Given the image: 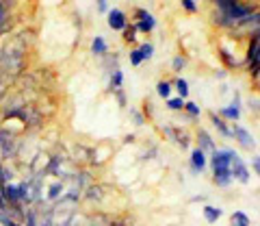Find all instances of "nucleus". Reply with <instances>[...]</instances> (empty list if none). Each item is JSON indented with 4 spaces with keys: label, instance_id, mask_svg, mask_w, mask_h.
<instances>
[{
    "label": "nucleus",
    "instance_id": "nucleus-28",
    "mask_svg": "<svg viewBox=\"0 0 260 226\" xmlns=\"http://www.w3.org/2000/svg\"><path fill=\"white\" fill-rule=\"evenodd\" d=\"M128 59H130V66H133V68H139L143 63V54L139 52V48H133L130 54H128Z\"/></svg>",
    "mask_w": 260,
    "mask_h": 226
},
{
    "label": "nucleus",
    "instance_id": "nucleus-13",
    "mask_svg": "<svg viewBox=\"0 0 260 226\" xmlns=\"http://www.w3.org/2000/svg\"><path fill=\"white\" fill-rule=\"evenodd\" d=\"M219 118H223L225 122H239L241 120V107H237V104H228V107H221L217 111Z\"/></svg>",
    "mask_w": 260,
    "mask_h": 226
},
{
    "label": "nucleus",
    "instance_id": "nucleus-31",
    "mask_svg": "<svg viewBox=\"0 0 260 226\" xmlns=\"http://www.w3.org/2000/svg\"><path fill=\"white\" fill-rule=\"evenodd\" d=\"M113 96H115V100H117L119 107H126V104H128V98H126L124 90H115V92H113Z\"/></svg>",
    "mask_w": 260,
    "mask_h": 226
},
{
    "label": "nucleus",
    "instance_id": "nucleus-24",
    "mask_svg": "<svg viewBox=\"0 0 260 226\" xmlns=\"http://www.w3.org/2000/svg\"><path fill=\"white\" fill-rule=\"evenodd\" d=\"M219 54H221V59H223V63H225V68H234V70H237V68L241 66V61L234 59V56L228 52L225 48H221V50H219Z\"/></svg>",
    "mask_w": 260,
    "mask_h": 226
},
{
    "label": "nucleus",
    "instance_id": "nucleus-12",
    "mask_svg": "<svg viewBox=\"0 0 260 226\" xmlns=\"http://www.w3.org/2000/svg\"><path fill=\"white\" fill-rule=\"evenodd\" d=\"M208 118H210V122H213V126L217 128V133L221 135V137H225V139H230V137H232V135H230V124H228L223 118H219L217 111H210Z\"/></svg>",
    "mask_w": 260,
    "mask_h": 226
},
{
    "label": "nucleus",
    "instance_id": "nucleus-8",
    "mask_svg": "<svg viewBox=\"0 0 260 226\" xmlns=\"http://www.w3.org/2000/svg\"><path fill=\"white\" fill-rule=\"evenodd\" d=\"M189 163H191V172L193 174H202V172H206V170H208V157L200 148H191Z\"/></svg>",
    "mask_w": 260,
    "mask_h": 226
},
{
    "label": "nucleus",
    "instance_id": "nucleus-7",
    "mask_svg": "<svg viewBox=\"0 0 260 226\" xmlns=\"http://www.w3.org/2000/svg\"><path fill=\"white\" fill-rule=\"evenodd\" d=\"M0 193H3L7 207H22V196H20V187L18 183H5L3 187H0Z\"/></svg>",
    "mask_w": 260,
    "mask_h": 226
},
{
    "label": "nucleus",
    "instance_id": "nucleus-6",
    "mask_svg": "<svg viewBox=\"0 0 260 226\" xmlns=\"http://www.w3.org/2000/svg\"><path fill=\"white\" fill-rule=\"evenodd\" d=\"M107 22H109L111 31H117V33H121V31L128 26V15L121 9H117V7H111V9L107 11Z\"/></svg>",
    "mask_w": 260,
    "mask_h": 226
},
{
    "label": "nucleus",
    "instance_id": "nucleus-14",
    "mask_svg": "<svg viewBox=\"0 0 260 226\" xmlns=\"http://www.w3.org/2000/svg\"><path fill=\"white\" fill-rule=\"evenodd\" d=\"M174 142L180 146V150H191L193 146H191V135H189V131H184V128H174Z\"/></svg>",
    "mask_w": 260,
    "mask_h": 226
},
{
    "label": "nucleus",
    "instance_id": "nucleus-3",
    "mask_svg": "<svg viewBox=\"0 0 260 226\" xmlns=\"http://www.w3.org/2000/svg\"><path fill=\"white\" fill-rule=\"evenodd\" d=\"M230 176H232V181H239L241 185L249 183V165L241 159V155L237 150H234L232 157H230Z\"/></svg>",
    "mask_w": 260,
    "mask_h": 226
},
{
    "label": "nucleus",
    "instance_id": "nucleus-15",
    "mask_svg": "<svg viewBox=\"0 0 260 226\" xmlns=\"http://www.w3.org/2000/svg\"><path fill=\"white\" fill-rule=\"evenodd\" d=\"M135 29L139 31V33H145V35H150V33H154V29H156V18L150 13L145 20H137L135 22Z\"/></svg>",
    "mask_w": 260,
    "mask_h": 226
},
{
    "label": "nucleus",
    "instance_id": "nucleus-29",
    "mask_svg": "<svg viewBox=\"0 0 260 226\" xmlns=\"http://www.w3.org/2000/svg\"><path fill=\"white\" fill-rule=\"evenodd\" d=\"M130 116H133V122H135L137 126H143V124H145V116H143V111H139L137 107L130 109Z\"/></svg>",
    "mask_w": 260,
    "mask_h": 226
},
{
    "label": "nucleus",
    "instance_id": "nucleus-39",
    "mask_svg": "<svg viewBox=\"0 0 260 226\" xmlns=\"http://www.w3.org/2000/svg\"><path fill=\"white\" fill-rule=\"evenodd\" d=\"M204 200H206V196H195L193 203H204Z\"/></svg>",
    "mask_w": 260,
    "mask_h": 226
},
{
    "label": "nucleus",
    "instance_id": "nucleus-1",
    "mask_svg": "<svg viewBox=\"0 0 260 226\" xmlns=\"http://www.w3.org/2000/svg\"><path fill=\"white\" fill-rule=\"evenodd\" d=\"M234 148H215V152L208 157V167L213 170V181L217 187H230L232 185V176H230V157H232Z\"/></svg>",
    "mask_w": 260,
    "mask_h": 226
},
{
    "label": "nucleus",
    "instance_id": "nucleus-10",
    "mask_svg": "<svg viewBox=\"0 0 260 226\" xmlns=\"http://www.w3.org/2000/svg\"><path fill=\"white\" fill-rule=\"evenodd\" d=\"M63 191H65V181L54 179L50 185H48V189L44 191V203H48V205H54L56 200H59V198L63 196Z\"/></svg>",
    "mask_w": 260,
    "mask_h": 226
},
{
    "label": "nucleus",
    "instance_id": "nucleus-21",
    "mask_svg": "<svg viewBox=\"0 0 260 226\" xmlns=\"http://www.w3.org/2000/svg\"><path fill=\"white\" fill-rule=\"evenodd\" d=\"M230 226H251V217L245 211H234L230 215Z\"/></svg>",
    "mask_w": 260,
    "mask_h": 226
},
{
    "label": "nucleus",
    "instance_id": "nucleus-2",
    "mask_svg": "<svg viewBox=\"0 0 260 226\" xmlns=\"http://www.w3.org/2000/svg\"><path fill=\"white\" fill-rule=\"evenodd\" d=\"M20 139L18 135H13L11 131H7L5 126H0V152L5 159H15L20 155Z\"/></svg>",
    "mask_w": 260,
    "mask_h": 226
},
{
    "label": "nucleus",
    "instance_id": "nucleus-23",
    "mask_svg": "<svg viewBox=\"0 0 260 226\" xmlns=\"http://www.w3.org/2000/svg\"><path fill=\"white\" fill-rule=\"evenodd\" d=\"M165 107H167L169 111H180V113H182V109H184V100H182V98H178V96H172V98H167V100H165Z\"/></svg>",
    "mask_w": 260,
    "mask_h": 226
},
{
    "label": "nucleus",
    "instance_id": "nucleus-37",
    "mask_svg": "<svg viewBox=\"0 0 260 226\" xmlns=\"http://www.w3.org/2000/svg\"><path fill=\"white\" fill-rule=\"evenodd\" d=\"M5 185V165L0 163V187H3Z\"/></svg>",
    "mask_w": 260,
    "mask_h": 226
},
{
    "label": "nucleus",
    "instance_id": "nucleus-32",
    "mask_svg": "<svg viewBox=\"0 0 260 226\" xmlns=\"http://www.w3.org/2000/svg\"><path fill=\"white\" fill-rule=\"evenodd\" d=\"M95 7H98V13H102V15H107V11L111 9L109 0H95Z\"/></svg>",
    "mask_w": 260,
    "mask_h": 226
},
{
    "label": "nucleus",
    "instance_id": "nucleus-30",
    "mask_svg": "<svg viewBox=\"0 0 260 226\" xmlns=\"http://www.w3.org/2000/svg\"><path fill=\"white\" fill-rule=\"evenodd\" d=\"M180 5H182V9L186 11V13H198L200 9H198V3H195V0H180Z\"/></svg>",
    "mask_w": 260,
    "mask_h": 226
},
{
    "label": "nucleus",
    "instance_id": "nucleus-5",
    "mask_svg": "<svg viewBox=\"0 0 260 226\" xmlns=\"http://www.w3.org/2000/svg\"><path fill=\"white\" fill-rule=\"evenodd\" d=\"M230 135L234 137V142L239 144L241 148H245V150H256V139L251 137V133L247 131L245 126H241L239 122H234L232 126H230Z\"/></svg>",
    "mask_w": 260,
    "mask_h": 226
},
{
    "label": "nucleus",
    "instance_id": "nucleus-25",
    "mask_svg": "<svg viewBox=\"0 0 260 226\" xmlns=\"http://www.w3.org/2000/svg\"><path fill=\"white\" fill-rule=\"evenodd\" d=\"M137 48H139V52L143 54V61H150L154 56V44L152 42H141Z\"/></svg>",
    "mask_w": 260,
    "mask_h": 226
},
{
    "label": "nucleus",
    "instance_id": "nucleus-34",
    "mask_svg": "<svg viewBox=\"0 0 260 226\" xmlns=\"http://www.w3.org/2000/svg\"><path fill=\"white\" fill-rule=\"evenodd\" d=\"M148 15H150V11L143 9V7H137V9H135V18H137V20H145Z\"/></svg>",
    "mask_w": 260,
    "mask_h": 226
},
{
    "label": "nucleus",
    "instance_id": "nucleus-33",
    "mask_svg": "<svg viewBox=\"0 0 260 226\" xmlns=\"http://www.w3.org/2000/svg\"><path fill=\"white\" fill-rule=\"evenodd\" d=\"M247 104H249V109H251V111H254L256 116H258V111H260V102H258V96H251V98H249V102H247Z\"/></svg>",
    "mask_w": 260,
    "mask_h": 226
},
{
    "label": "nucleus",
    "instance_id": "nucleus-19",
    "mask_svg": "<svg viewBox=\"0 0 260 226\" xmlns=\"http://www.w3.org/2000/svg\"><path fill=\"white\" fill-rule=\"evenodd\" d=\"M172 92H174L172 80H158V83H156V96H158V98H162V100L172 98Z\"/></svg>",
    "mask_w": 260,
    "mask_h": 226
},
{
    "label": "nucleus",
    "instance_id": "nucleus-11",
    "mask_svg": "<svg viewBox=\"0 0 260 226\" xmlns=\"http://www.w3.org/2000/svg\"><path fill=\"white\" fill-rule=\"evenodd\" d=\"M104 196H107V189L100 183H91L87 189H83V200H87V203H102Z\"/></svg>",
    "mask_w": 260,
    "mask_h": 226
},
{
    "label": "nucleus",
    "instance_id": "nucleus-38",
    "mask_svg": "<svg viewBox=\"0 0 260 226\" xmlns=\"http://www.w3.org/2000/svg\"><path fill=\"white\" fill-rule=\"evenodd\" d=\"M135 142V135L130 133V135H124V144H133Z\"/></svg>",
    "mask_w": 260,
    "mask_h": 226
},
{
    "label": "nucleus",
    "instance_id": "nucleus-26",
    "mask_svg": "<svg viewBox=\"0 0 260 226\" xmlns=\"http://www.w3.org/2000/svg\"><path fill=\"white\" fill-rule=\"evenodd\" d=\"M189 66V61H186V56L184 54H176L174 56V61H172V70L174 72H178V74H180V72Z\"/></svg>",
    "mask_w": 260,
    "mask_h": 226
},
{
    "label": "nucleus",
    "instance_id": "nucleus-9",
    "mask_svg": "<svg viewBox=\"0 0 260 226\" xmlns=\"http://www.w3.org/2000/svg\"><path fill=\"white\" fill-rule=\"evenodd\" d=\"M195 139H198V146H195V148H200L206 157H210V155L215 152L217 144H215L213 137H210L208 131H204V128H198V133H195Z\"/></svg>",
    "mask_w": 260,
    "mask_h": 226
},
{
    "label": "nucleus",
    "instance_id": "nucleus-27",
    "mask_svg": "<svg viewBox=\"0 0 260 226\" xmlns=\"http://www.w3.org/2000/svg\"><path fill=\"white\" fill-rule=\"evenodd\" d=\"M121 33H124V39L126 42H130V44H137V35H139V31L135 29V24H128V26L121 31Z\"/></svg>",
    "mask_w": 260,
    "mask_h": 226
},
{
    "label": "nucleus",
    "instance_id": "nucleus-17",
    "mask_svg": "<svg viewBox=\"0 0 260 226\" xmlns=\"http://www.w3.org/2000/svg\"><path fill=\"white\" fill-rule=\"evenodd\" d=\"M91 52L95 56H104V54L109 52V44H107V39H104L102 35H95L91 39Z\"/></svg>",
    "mask_w": 260,
    "mask_h": 226
},
{
    "label": "nucleus",
    "instance_id": "nucleus-22",
    "mask_svg": "<svg viewBox=\"0 0 260 226\" xmlns=\"http://www.w3.org/2000/svg\"><path fill=\"white\" fill-rule=\"evenodd\" d=\"M186 116H189L191 120H198L202 116V107L198 102H193V100H184V109H182Z\"/></svg>",
    "mask_w": 260,
    "mask_h": 226
},
{
    "label": "nucleus",
    "instance_id": "nucleus-4",
    "mask_svg": "<svg viewBox=\"0 0 260 226\" xmlns=\"http://www.w3.org/2000/svg\"><path fill=\"white\" fill-rule=\"evenodd\" d=\"M260 26L258 29H251V35H249V46H247V56H245V66L251 70H256L258 68V63H260Z\"/></svg>",
    "mask_w": 260,
    "mask_h": 226
},
{
    "label": "nucleus",
    "instance_id": "nucleus-18",
    "mask_svg": "<svg viewBox=\"0 0 260 226\" xmlns=\"http://www.w3.org/2000/svg\"><path fill=\"white\" fill-rule=\"evenodd\" d=\"M174 87H176V92H178V98H182V100H186L191 96V87H189V80L186 78H174V83H172Z\"/></svg>",
    "mask_w": 260,
    "mask_h": 226
},
{
    "label": "nucleus",
    "instance_id": "nucleus-16",
    "mask_svg": "<svg viewBox=\"0 0 260 226\" xmlns=\"http://www.w3.org/2000/svg\"><path fill=\"white\" fill-rule=\"evenodd\" d=\"M202 215H204V220H206L208 224H217V222L223 217V211H221V209H219V207L206 205V207H204V211H202Z\"/></svg>",
    "mask_w": 260,
    "mask_h": 226
},
{
    "label": "nucleus",
    "instance_id": "nucleus-20",
    "mask_svg": "<svg viewBox=\"0 0 260 226\" xmlns=\"http://www.w3.org/2000/svg\"><path fill=\"white\" fill-rule=\"evenodd\" d=\"M121 85H124V72L117 68L109 74V87H111V92H115V90H121Z\"/></svg>",
    "mask_w": 260,
    "mask_h": 226
},
{
    "label": "nucleus",
    "instance_id": "nucleus-36",
    "mask_svg": "<svg viewBox=\"0 0 260 226\" xmlns=\"http://www.w3.org/2000/svg\"><path fill=\"white\" fill-rule=\"evenodd\" d=\"M162 135H165L169 142H174V126H169V124H162Z\"/></svg>",
    "mask_w": 260,
    "mask_h": 226
},
{
    "label": "nucleus",
    "instance_id": "nucleus-35",
    "mask_svg": "<svg viewBox=\"0 0 260 226\" xmlns=\"http://www.w3.org/2000/svg\"><path fill=\"white\" fill-rule=\"evenodd\" d=\"M251 170H254V174L260 172V155L254 152V157H251Z\"/></svg>",
    "mask_w": 260,
    "mask_h": 226
}]
</instances>
